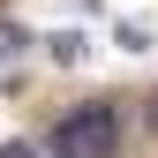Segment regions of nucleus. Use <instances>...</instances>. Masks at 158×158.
<instances>
[{"label":"nucleus","instance_id":"f257e3e1","mask_svg":"<svg viewBox=\"0 0 158 158\" xmlns=\"http://www.w3.org/2000/svg\"><path fill=\"white\" fill-rule=\"evenodd\" d=\"M121 143V121H113V106H75L60 128H53V151L60 158H113Z\"/></svg>","mask_w":158,"mask_h":158},{"label":"nucleus","instance_id":"7ed1b4c3","mask_svg":"<svg viewBox=\"0 0 158 158\" xmlns=\"http://www.w3.org/2000/svg\"><path fill=\"white\" fill-rule=\"evenodd\" d=\"M0 158H38V151H30V143H8V151H0Z\"/></svg>","mask_w":158,"mask_h":158},{"label":"nucleus","instance_id":"f03ea898","mask_svg":"<svg viewBox=\"0 0 158 158\" xmlns=\"http://www.w3.org/2000/svg\"><path fill=\"white\" fill-rule=\"evenodd\" d=\"M45 45H53V60H60V68H75V60H83V38H75V30H53Z\"/></svg>","mask_w":158,"mask_h":158}]
</instances>
